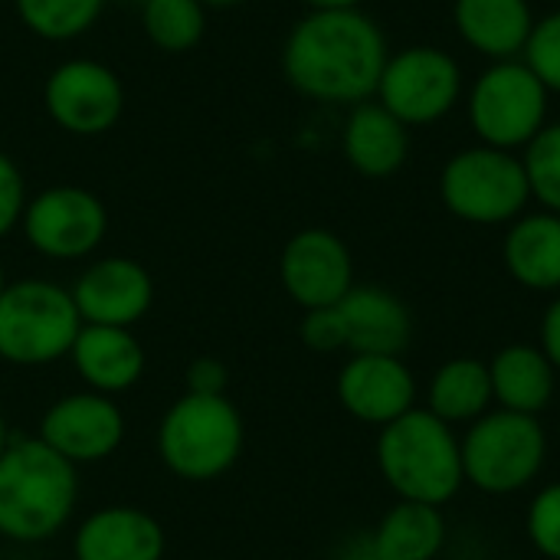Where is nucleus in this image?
<instances>
[{
	"mask_svg": "<svg viewBox=\"0 0 560 560\" xmlns=\"http://www.w3.org/2000/svg\"><path fill=\"white\" fill-rule=\"evenodd\" d=\"M387 36L361 7L308 10L285 36V82L325 105H361L377 95L387 66Z\"/></svg>",
	"mask_w": 560,
	"mask_h": 560,
	"instance_id": "1",
	"label": "nucleus"
},
{
	"mask_svg": "<svg viewBox=\"0 0 560 560\" xmlns=\"http://www.w3.org/2000/svg\"><path fill=\"white\" fill-rule=\"evenodd\" d=\"M79 469L39 436H13L0 456V538L52 541L75 515Z\"/></svg>",
	"mask_w": 560,
	"mask_h": 560,
	"instance_id": "2",
	"label": "nucleus"
},
{
	"mask_svg": "<svg viewBox=\"0 0 560 560\" xmlns=\"http://www.w3.org/2000/svg\"><path fill=\"white\" fill-rule=\"evenodd\" d=\"M377 469L404 502H423L436 509L453 502L466 486L456 430L420 407L381 427Z\"/></svg>",
	"mask_w": 560,
	"mask_h": 560,
	"instance_id": "3",
	"label": "nucleus"
},
{
	"mask_svg": "<svg viewBox=\"0 0 560 560\" xmlns=\"http://www.w3.org/2000/svg\"><path fill=\"white\" fill-rule=\"evenodd\" d=\"M246 423L226 394H180L158 427V456L184 482H217L240 463Z\"/></svg>",
	"mask_w": 560,
	"mask_h": 560,
	"instance_id": "4",
	"label": "nucleus"
},
{
	"mask_svg": "<svg viewBox=\"0 0 560 560\" xmlns=\"http://www.w3.org/2000/svg\"><path fill=\"white\" fill-rule=\"evenodd\" d=\"M82 331L72 292L49 279L10 282L0 295V361L46 368L69 358Z\"/></svg>",
	"mask_w": 560,
	"mask_h": 560,
	"instance_id": "5",
	"label": "nucleus"
},
{
	"mask_svg": "<svg viewBox=\"0 0 560 560\" xmlns=\"http://www.w3.org/2000/svg\"><path fill=\"white\" fill-rule=\"evenodd\" d=\"M463 476L486 495H512L528 489L548 459V436L538 417L489 410L469 423L459 440Z\"/></svg>",
	"mask_w": 560,
	"mask_h": 560,
	"instance_id": "6",
	"label": "nucleus"
},
{
	"mask_svg": "<svg viewBox=\"0 0 560 560\" xmlns=\"http://www.w3.org/2000/svg\"><path fill=\"white\" fill-rule=\"evenodd\" d=\"M551 92L525 66V59H502L482 69L469 89V128L486 148L525 151L548 125Z\"/></svg>",
	"mask_w": 560,
	"mask_h": 560,
	"instance_id": "7",
	"label": "nucleus"
},
{
	"mask_svg": "<svg viewBox=\"0 0 560 560\" xmlns=\"http://www.w3.org/2000/svg\"><path fill=\"white\" fill-rule=\"evenodd\" d=\"M440 200L463 223L502 226L525 213L532 187L518 154L472 144L443 164Z\"/></svg>",
	"mask_w": 560,
	"mask_h": 560,
	"instance_id": "8",
	"label": "nucleus"
},
{
	"mask_svg": "<svg viewBox=\"0 0 560 560\" xmlns=\"http://www.w3.org/2000/svg\"><path fill=\"white\" fill-rule=\"evenodd\" d=\"M463 66L440 46H407L387 56L374 102L407 128L443 121L463 98Z\"/></svg>",
	"mask_w": 560,
	"mask_h": 560,
	"instance_id": "9",
	"label": "nucleus"
},
{
	"mask_svg": "<svg viewBox=\"0 0 560 560\" xmlns=\"http://www.w3.org/2000/svg\"><path fill=\"white\" fill-rule=\"evenodd\" d=\"M23 236L26 243L56 262H75L92 256L108 233L105 203L75 184H56L26 200L23 210Z\"/></svg>",
	"mask_w": 560,
	"mask_h": 560,
	"instance_id": "10",
	"label": "nucleus"
},
{
	"mask_svg": "<svg viewBox=\"0 0 560 560\" xmlns=\"http://www.w3.org/2000/svg\"><path fill=\"white\" fill-rule=\"evenodd\" d=\"M49 118L75 138H98L112 131L125 112V85L118 72L98 59H66L43 85Z\"/></svg>",
	"mask_w": 560,
	"mask_h": 560,
	"instance_id": "11",
	"label": "nucleus"
},
{
	"mask_svg": "<svg viewBox=\"0 0 560 560\" xmlns=\"http://www.w3.org/2000/svg\"><path fill=\"white\" fill-rule=\"evenodd\" d=\"M49 450L79 466H95L115 456L125 443V413L115 397L75 390L46 407L36 433Z\"/></svg>",
	"mask_w": 560,
	"mask_h": 560,
	"instance_id": "12",
	"label": "nucleus"
},
{
	"mask_svg": "<svg viewBox=\"0 0 560 560\" xmlns=\"http://www.w3.org/2000/svg\"><path fill=\"white\" fill-rule=\"evenodd\" d=\"M279 282L305 312L338 305L354 289V259L348 243L322 226L299 230L282 246Z\"/></svg>",
	"mask_w": 560,
	"mask_h": 560,
	"instance_id": "13",
	"label": "nucleus"
},
{
	"mask_svg": "<svg viewBox=\"0 0 560 560\" xmlns=\"http://www.w3.org/2000/svg\"><path fill=\"white\" fill-rule=\"evenodd\" d=\"M72 302L82 325L131 328L154 305L151 272L128 256H105L89 262L72 282Z\"/></svg>",
	"mask_w": 560,
	"mask_h": 560,
	"instance_id": "14",
	"label": "nucleus"
},
{
	"mask_svg": "<svg viewBox=\"0 0 560 560\" xmlns=\"http://www.w3.org/2000/svg\"><path fill=\"white\" fill-rule=\"evenodd\" d=\"M335 390L341 407L371 427H387L417 404V377L400 354H351Z\"/></svg>",
	"mask_w": 560,
	"mask_h": 560,
	"instance_id": "15",
	"label": "nucleus"
},
{
	"mask_svg": "<svg viewBox=\"0 0 560 560\" xmlns=\"http://www.w3.org/2000/svg\"><path fill=\"white\" fill-rule=\"evenodd\" d=\"M164 525L138 505H105L72 535V560H164Z\"/></svg>",
	"mask_w": 560,
	"mask_h": 560,
	"instance_id": "16",
	"label": "nucleus"
},
{
	"mask_svg": "<svg viewBox=\"0 0 560 560\" xmlns=\"http://www.w3.org/2000/svg\"><path fill=\"white\" fill-rule=\"evenodd\" d=\"M69 361L75 374L82 377L85 390L115 397L131 390L144 377V348L135 338L131 328H112V325H82Z\"/></svg>",
	"mask_w": 560,
	"mask_h": 560,
	"instance_id": "17",
	"label": "nucleus"
},
{
	"mask_svg": "<svg viewBox=\"0 0 560 560\" xmlns=\"http://www.w3.org/2000/svg\"><path fill=\"white\" fill-rule=\"evenodd\" d=\"M351 354H404L413 338V318L400 295L381 285H354L338 302Z\"/></svg>",
	"mask_w": 560,
	"mask_h": 560,
	"instance_id": "18",
	"label": "nucleus"
},
{
	"mask_svg": "<svg viewBox=\"0 0 560 560\" xmlns=\"http://www.w3.org/2000/svg\"><path fill=\"white\" fill-rule=\"evenodd\" d=\"M532 0H456L453 3V26L459 39L492 59H522L532 30H535Z\"/></svg>",
	"mask_w": 560,
	"mask_h": 560,
	"instance_id": "19",
	"label": "nucleus"
},
{
	"mask_svg": "<svg viewBox=\"0 0 560 560\" xmlns=\"http://www.w3.org/2000/svg\"><path fill=\"white\" fill-rule=\"evenodd\" d=\"M345 161L371 180L394 177L410 154V128L394 118L381 102H361L351 108L341 131Z\"/></svg>",
	"mask_w": 560,
	"mask_h": 560,
	"instance_id": "20",
	"label": "nucleus"
},
{
	"mask_svg": "<svg viewBox=\"0 0 560 560\" xmlns=\"http://www.w3.org/2000/svg\"><path fill=\"white\" fill-rule=\"evenodd\" d=\"M502 259L518 285L532 292H560V213L538 210L512 220Z\"/></svg>",
	"mask_w": 560,
	"mask_h": 560,
	"instance_id": "21",
	"label": "nucleus"
},
{
	"mask_svg": "<svg viewBox=\"0 0 560 560\" xmlns=\"http://www.w3.org/2000/svg\"><path fill=\"white\" fill-rule=\"evenodd\" d=\"M555 364L545 358L538 345H505L489 361L492 400L502 410L538 417L555 400Z\"/></svg>",
	"mask_w": 560,
	"mask_h": 560,
	"instance_id": "22",
	"label": "nucleus"
},
{
	"mask_svg": "<svg viewBox=\"0 0 560 560\" xmlns=\"http://www.w3.org/2000/svg\"><path fill=\"white\" fill-rule=\"evenodd\" d=\"M446 545V518L436 505L397 502L371 535L374 560H436Z\"/></svg>",
	"mask_w": 560,
	"mask_h": 560,
	"instance_id": "23",
	"label": "nucleus"
},
{
	"mask_svg": "<svg viewBox=\"0 0 560 560\" xmlns=\"http://www.w3.org/2000/svg\"><path fill=\"white\" fill-rule=\"evenodd\" d=\"M427 410L443 423H476L489 413L492 404V377L489 364L479 358H453L446 361L427 390Z\"/></svg>",
	"mask_w": 560,
	"mask_h": 560,
	"instance_id": "24",
	"label": "nucleus"
},
{
	"mask_svg": "<svg viewBox=\"0 0 560 560\" xmlns=\"http://www.w3.org/2000/svg\"><path fill=\"white\" fill-rule=\"evenodd\" d=\"M144 36L164 52H190L207 33V7L200 0H144Z\"/></svg>",
	"mask_w": 560,
	"mask_h": 560,
	"instance_id": "25",
	"label": "nucleus"
},
{
	"mask_svg": "<svg viewBox=\"0 0 560 560\" xmlns=\"http://www.w3.org/2000/svg\"><path fill=\"white\" fill-rule=\"evenodd\" d=\"M20 23L49 43H69L82 33H89L102 10L105 0H13Z\"/></svg>",
	"mask_w": 560,
	"mask_h": 560,
	"instance_id": "26",
	"label": "nucleus"
},
{
	"mask_svg": "<svg viewBox=\"0 0 560 560\" xmlns=\"http://www.w3.org/2000/svg\"><path fill=\"white\" fill-rule=\"evenodd\" d=\"M532 200L560 213V121H548L522 154Z\"/></svg>",
	"mask_w": 560,
	"mask_h": 560,
	"instance_id": "27",
	"label": "nucleus"
},
{
	"mask_svg": "<svg viewBox=\"0 0 560 560\" xmlns=\"http://www.w3.org/2000/svg\"><path fill=\"white\" fill-rule=\"evenodd\" d=\"M522 59L545 82L548 92L560 95V10H551L535 23Z\"/></svg>",
	"mask_w": 560,
	"mask_h": 560,
	"instance_id": "28",
	"label": "nucleus"
},
{
	"mask_svg": "<svg viewBox=\"0 0 560 560\" xmlns=\"http://www.w3.org/2000/svg\"><path fill=\"white\" fill-rule=\"evenodd\" d=\"M525 535L548 560H560V482L545 486L525 515Z\"/></svg>",
	"mask_w": 560,
	"mask_h": 560,
	"instance_id": "29",
	"label": "nucleus"
},
{
	"mask_svg": "<svg viewBox=\"0 0 560 560\" xmlns=\"http://www.w3.org/2000/svg\"><path fill=\"white\" fill-rule=\"evenodd\" d=\"M302 345L315 354H335V351H348V335H345V322L338 305L328 308H312L302 318Z\"/></svg>",
	"mask_w": 560,
	"mask_h": 560,
	"instance_id": "30",
	"label": "nucleus"
},
{
	"mask_svg": "<svg viewBox=\"0 0 560 560\" xmlns=\"http://www.w3.org/2000/svg\"><path fill=\"white\" fill-rule=\"evenodd\" d=\"M26 180L10 154L0 151V240L13 233L26 210Z\"/></svg>",
	"mask_w": 560,
	"mask_h": 560,
	"instance_id": "31",
	"label": "nucleus"
},
{
	"mask_svg": "<svg viewBox=\"0 0 560 560\" xmlns=\"http://www.w3.org/2000/svg\"><path fill=\"white\" fill-rule=\"evenodd\" d=\"M187 394H203V397H223L230 384V371L220 358H194L187 364Z\"/></svg>",
	"mask_w": 560,
	"mask_h": 560,
	"instance_id": "32",
	"label": "nucleus"
},
{
	"mask_svg": "<svg viewBox=\"0 0 560 560\" xmlns=\"http://www.w3.org/2000/svg\"><path fill=\"white\" fill-rule=\"evenodd\" d=\"M538 348L555 364V371H560V295L541 315V345Z\"/></svg>",
	"mask_w": 560,
	"mask_h": 560,
	"instance_id": "33",
	"label": "nucleus"
},
{
	"mask_svg": "<svg viewBox=\"0 0 560 560\" xmlns=\"http://www.w3.org/2000/svg\"><path fill=\"white\" fill-rule=\"evenodd\" d=\"M308 10H335V7H361L364 0H302Z\"/></svg>",
	"mask_w": 560,
	"mask_h": 560,
	"instance_id": "34",
	"label": "nucleus"
},
{
	"mask_svg": "<svg viewBox=\"0 0 560 560\" xmlns=\"http://www.w3.org/2000/svg\"><path fill=\"white\" fill-rule=\"evenodd\" d=\"M207 10H230V7H240V3H246V0H200Z\"/></svg>",
	"mask_w": 560,
	"mask_h": 560,
	"instance_id": "35",
	"label": "nucleus"
},
{
	"mask_svg": "<svg viewBox=\"0 0 560 560\" xmlns=\"http://www.w3.org/2000/svg\"><path fill=\"white\" fill-rule=\"evenodd\" d=\"M13 436H10V430H7V420H3V413H0V456H3V450H7V443H10Z\"/></svg>",
	"mask_w": 560,
	"mask_h": 560,
	"instance_id": "36",
	"label": "nucleus"
},
{
	"mask_svg": "<svg viewBox=\"0 0 560 560\" xmlns=\"http://www.w3.org/2000/svg\"><path fill=\"white\" fill-rule=\"evenodd\" d=\"M7 285H10V282H7V269H3V262H0V295H3Z\"/></svg>",
	"mask_w": 560,
	"mask_h": 560,
	"instance_id": "37",
	"label": "nucleus"
},
{
	"mask_svg": "<svg viewBox=\"0 0 560 560\" xmlns=\"http://www.w3.org/2000/svg\"><path fill=\"white\" fill-rule=\"evenodd\" d=\"M135 3H144V0H135Z\"/></svg>",
	"mask_w": 560,
	"mask_h": 560,
	"instance_id": "38",
	"label": "nucleus"
},
{
	"mask_svg": "<svg viewBox=\"0 0 560 560\" xmlns=\"http://www.w3.org/2000/svg\"><path fill=\"white\" fill-rule=\"evenodd\" d=\"M551 3H560V0H551Z\"/></svg>",
	"mask_w": 560,
	"mask_h": 560,
	"instance_id": "39",
	"label": "nucleus"
}]
</instances>
